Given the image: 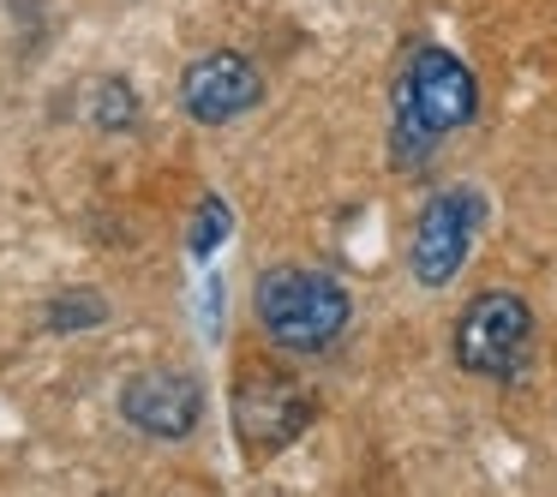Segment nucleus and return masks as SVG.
Wrapping results in <instances>:
<instances>
[{
    "instance_id": "obj_1",
    "label": "nucleus",
    "mask_w": 557,
    "mask_h": 497,
    "mask_svg": "<svg viewBox=\"0 0 557 497\" xmlns=\"http://www.w3.org/2000/svg\"><path fill=\"white\" fill-rule=\"evenodd\" d=\"M480 114V85H473L468 61H456L449 49L425 42L413 49L408 73L396 78V133H389V157L401 169H420L437 150V138L461 133Z\"/></svg>"
},
{
    "instance_id": "obj_2",
    "label": "nucleus",
    "mask_w": 557,
    "mask_h": 497,
    "mask_svg": "<svg viewBox=\"0 0 557 497\" xmlns=\"http://www.w3.org/2000/svg\"><path fill=\"white\" fill-rule=\"evenodd\" d=\"M252 312H258V324H264V336L276 341V348L318 353L348 330L354 300L336 276H324V270L282 264V270H264V276H258Z\"/></svg>"
},
{
    "instance_id": "obj_3",
    "label": "nucleus",
    "mask_w": 557,
    "mask_h": 497,
    "mask_svg": "<svg viewBox=\"0 0 557 497\" xmlns=\"http://www.w3.org/2000/svg\"><path fill=\"white\" fill-rule=\"evenodd\" d=\"M533 348V312L521 294H480L456 318V365L473 377H516Z\"/></svg>"
},
{
    "instance_id": "obj_4",
    "label": "nucleus",
    "mask_w": 557,
    "mask_h": 497,
    "mask_svg": "<svg viewBox=\"0 0 557 497\" xmlns=\"http://www.w3.org/2000/svg\"><path fill=\"white\" fill-rule=\"evenodd\" d=\"M480 222H485V198L480 192H468V186L437 192L432 204L420 210V222H413V246H408L413 282H420V288L456 282V270H461V258H468Z\"/></svg>"
},
{
    "instance_id": "obj_5",
    "label": "nucleus",
    "mask_w": 557,
    "mask_h": 497,
    "mask_svg": "<svg viewBox=\"0 0 557 497\" xmlns=\"http://www.w3.org/2000/svg\"><path fill=\"white\" fill-rule=\"evenodd\" d=\"M121 420L145 437H162V444L193 437L205 420V384L193 372H174V365H150L121 384Z\"/></svg>"
},
{
    "instance_id": "obj_6",
    "label": "nucleus",
    "mask_w": 557,
    "mask_h": 497,
    "mask_svg": "<svg viewBox=\"0 0 557 497\" xmlns=\"http://www.w3.org/2000/svg\"><path fill=\"white\" fill-rule=\"evenodd\" d=\"M258 102H264V78H258V66L246 54L216 49L181 73V109L198 126H228L240 114H252Z\"/></svg>"
},
{
    "instance_id": "obj_7",
    "label": "nucleus",
    "mask_w": 557,
    "mask_h": 497,
    "mask_svg": "<svg viewBox=\"0 0 557 497\" xmlns=\"http://www.w3.org/2000/svg\"><path fill=\"white\" fill-rule=\"evenodd\" d=\"M306 420H312V396L294 389L288 377H276V372H246L240 389H234V432H240L246 449H258V456L282 449Z\"/></svg>"
},
{
    "instance_id": "obj_8",
    "label": "nucleus",
    "mask_w": 557,
    "mask_h": 497,
    "mask_svg": "<svg viewBox=\"0 0 557 497\" xmlns=\"http://www.w3.org/2000/svg\"><path fill=\"white\" fill-rule=\"evenodd\" d=\"M90 121H97V133H133L138 97L126 90V78H102V85L90 90Z\"/></svg>"
},
{
    "instance_id": "obj_9",
    "label": "nucleus",
    "mask_w": 557,
    "mask_h": 497,
    "mask_svg": "<svg viewBox=\"0 0 557 497\" xmlns=\"http://www.w3.org/2000/svg\"><path fill=\"white\" fill-rule=\"evenodd\" d=\"M228 228H234V210L222 204L216 192H210L205 204H198L193 228H186V252H193V258H210V252H216L222 240H228Z\"/></svg>"
},
{
    "instance_id": "obj_10",
    "label": "nucleus",
    "mask_w": 557,
    "mask_h": 497,
    "mask_svg": "<svg viewBox=\"0 0 557 497\" xmlns=\"http://www.w3.org/2000/svg\"><path fill=\"white\" fill-rule=\"evenodd\" d=\"M102 318H109V306H102L97 294H61V300H49V330H61V336L97 330Z\"/></svg>"
}]
</instances>
